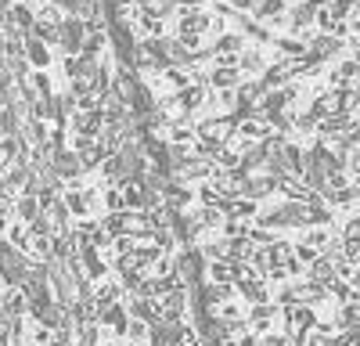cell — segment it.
<instances>
[{
    "instance_id": "cell-11",
    "label": "cell",
    "mask_w": 360,
    "mask_h": 346,
    "mask_svg": "<svg viewBox=\"0 0 360 346\" xmlns=\"http://www.w3.org/2000/svg\"><path fill=\"white\" fill-rule=\"evenodd\" d=\"M98 325H101V328H108L115 339H123V335H127V325H130V314H127L123 300L101 307V310H98Z\"/></svg>"
},
{
    "instance_id": "cell-9",
    "label": "cell",
    "mask_w": 360,
    "mask_h": 346,
    "mask_svg": "<svg viewBox=\"0 0 360 346\" xmlns=\"http://www.w3.org/2000/svg\"><path fill=\"white\" fill-rule=\"evenodd\" d=\"M25 62H29V69H54L58 51H54L51 44H44L40 37L25 33Z\"/></svg>"
},
{
    "instance_id": "cell-10",
    "label": "cell",
    "mask_w": 360,
    "mask_h": 346,
    "mask_svg": "<svg viewBox=\"0 0 360 346\" xmlns=\"http://www.w3.org/2000/svg\"><path fill=\"white\" fill-rule=\"evenodd\" d=\"M0 310L8 317H25L29 310V288L18 281V285H0Z\"/></svg>"
},
{
    "instance_id": "cell-21",
    "label": "cell",
    "mask_w": 360,
    "mask_h": 346,
    "mask_svg": "<svg viewBox=\"0 0 360 346\" xmlns=\"http://www.w3.org/2000/svg\"><path fill=\"white\" fill-rule=\"evenodd\" d=\"M195 217H198L202 231H220V224H224V206H195Z\"/></svg>"
},
{
    "instance_id": "cell-26",
    "label": "cell",
    "mask_w": 360,
    "mask_h": 346,
    "mask_svg": "<svg viewBox=\"0 0 360 346\" xmlns=\"http://www.w3.org/2000/svg\"><path fill=\"white\" fill-rule=\"evenodd\" d=\"M256 346H292V342H288V332L274 325V328H266V332L256 335Z\"/></svg>"
},
{
    "instance_id": "cell-5",
    "label": "cell",
    "mask_w": 360,
    "mask_h": 346,
    "mask_svg": "<svg viewBox=\"0 0 360 346\" xmlns=\"http://www.w3.org/2000/svg\"><path fill=\"white\" fill-rule=\"evenodd\" d=\"M234 296L249 307V303H266V300H274V288H270L263 278H256V274H245V278L234 281Z\"/></svg>"
},
{
    "instance_id": "cell-8",
    "label": "cell",
    "mask_w": 360,
    "mask_h": 346,
    "mask_svg": "<svg viewBox=\"0 0 360 346\" xmlns=\"http://www.w3.org/2000/svg\"><path fill=\"white\" fill-rule=\"evenodd\" d=\"M127 296V288L119 285V278L115 274H105V278H98L94 285H90V303H94L98 310L101 307H108V303H119Z\"/></svg>"
},
{
    "instance_id": "cell-31",
    "label": "cell",
    "mask_w": 360,
    "mask_h": 346,
    "mask_svg": "<svg viewBox=\"0 0 360 346\" xmlns=\"http://www.w3.org/2000/svg\"><path fill=\"white\" fill-rule=\"evenodd\" d=\"M224 4H227L231 11H252V8H256V0H224Z\"/></svg>"
},
{
    "instance_id": "cell-16",
    "label": "cell",
    "mask_w": 360,
    "mask_h": 346,
    "mask_svg": "<svg viewBox=\"0 0 360 346\" xmlns=\"http://www.w3.org/2000/svg\"><path fill=\"white\" fill-rule=\"evenodd\" d=\"M159 256H162V249H159L152 238H137V245H134V252H130V260H134L144 274H148V267H152Z\"/></svg>"
},
{
    "instance_id": "cell-24",
    "label": "cell",
    "mask_w": 360,
    "mask_h": 346,
    "mask_svg": "<svg viewBox=\"0 0 360 346\" xmlns=\"http://www.w3.org/2000/svg\"><path fill=\"white\" fill-rule=\"evenodd\" d=\"M15 217L18 220H33V217H40V202H37V195H15Z\"/></svg>"
},
{
    "instance_id": "cell-22",
    "label": "cell",
    "mask_w": 360,
    "mask_h": 346,
    "mask_svg": "<svg viewBox=\"0 0 360 346\" xmlns=\"http://www.w3.org/2000/svg\"><path fill=\"white\" fill-rule=\"evenodd\" d=\"M29 256L33 260H54V238L47 235H29Z\"/></svg>"
},
{
    "instance_id": "cell-20",
    "label": "cell",
    "mask_w": 360,
    "mask_h": 346,
    "mask_svg": "<svg viewBox=\"0 0 360 346\" xmlns=\"http://www.w3.org/2000/svg\"><path fill=\"white\" fill-rule=\"evenodd\" d=\"M69 317H72V325H90V321H98V307L90 300H72L69 303Z\"/></svg>"
},
{
    "instance_id": "cell-34",
    "label": "cell",
    "mask_w": 360,
    "mask_h": 346,
    "mask_svg": "<svg viewBox=\"0 0 360 346\" xmlns=\"http://www.w3.org/2000/svg\"><path fill=\"white\" fill-rule=\"evenodd\" d=\"M11 4H15V0H11Z\"/></svg>"
},
{
    "instance_id": "cell-1",
    "label": "cell",
    "mask_w": 360,
    "mask_h": 346,
    "mask_svg": "<svg viewBox=\"0 0 360 346\" xmlns=\"http://www.w3.org/2000/svg\"><path fill=\"white\" fill-rule=\"evenodd\" d=\"M47 288H51L54 303H62V307H69V303L76 300V281H72V274L65 271L62 260H51V267H47Z\"/></svg>"
},
{
    "instance_id": "cell-6",
    "label": "cell",
    "mask_w": 360,
    "mask_h": 346,
    "mask_svg": "<svg viewBox=\"0 0 360 346\" xmlns=\"http://www.w3.org/2000/svg\"><path fill=\"white\" fill-rule=\"evenodd\" d=\"M205 94H209V83H195V79H191L188 86H180V91H173L180 115H188V120H195L198 108L205 105Z\"/></svg>"
},
{
    "instance_id": "cell-25",
    "label": "cell",
    "mask_w": 360,
    "mask_h": 346,
    "mask_svg": "<svg viewBox=\"0 0 360 346\" xmlns=\"http://www.w3.org/2000/svg\"><path fill=\"white\" fill-rule=\"evenodd\" d=\"M278 238H285L281 231H270V227H259V224H252V227H249V242H252V245H259V249L274 245Z\"/></svg>"
},
{
    "instance_id": "cell-7",
    "label": "cell",
    "mask_w": 360,
    "mask_h": 346,
    "mask_svg": "<svg viewBox=\"0 0 360 346\" xmlns=\"http://www.w3.org/2000/svg\"><path fill=\"white\" fill-rule=\"evenodd\" d=\"M278 314H281V307H278L274 300H266V303H249V307H245V321H249V328L259 335V332H266V328L278 325Z\"/></svg>"
},
{
    "instance_id": "cell-30",
    "label": "cell",
    "mask_w": 360,
    "mask_h": 346,
    "mask_svg": "<svg viewBox=\"0 0 360 346\" xmlns=\"http://www.w3.org/2000/svg\"><path fill=\"white\" fill-rule=\"evenodd\" d=\"M134 245H137L134 235H115V238H112V256H130Z\"/></svg>"
},
{
    "instance_id": "cell-3",
    "label": "cell",
    "mask_w": 360,
    "mask_h": 346,
    "mask_svg": "<svg viewBox=\"0 0 360 346\" xmlns=\"http://www.w3.org/2000/svg\"><path fill=\"white\" fill-rule=\"evenodd\" d=\"M94 177H98L101 184H123V181L130 177V159H127L123 152H105V159H101L98 169H94Z\"/></svg>"
},
{
    "instance_id": "cell-18",
    "label": "cell",
    "mask_w": 360,
    "mask_h": 346,
    "mask_svg": "<svg viewBox=\"0 0 360 346\" xmlns=\"http://www.w3.org/2000/svg\"><path fill=\"white\" fill-rule=\"evenodd\" d=\"M40 321L51 328V332H62V328H72V317H69V307L62 303H51L44 314H40Z\"/></svg>"
},
{
    "instance_id": "cell-23",
    "label": "cell",
    "mask_w": 360,
    "mask_h": 346,
    "mask_svg": "<svg viewBox=\"0 0 360 346\" xmlns=\"http://www.w3.org/2000/svg\"><path fill=\"white\" fill-rule=\"evenodd\" d=\"M356 76H360V62H356V58H349V62H339V65L332 69V86H349Z\"/></svg>"
},
{
    "instance_id": "cell-29",
    "label": "cell",
    "mask_w": 360,
    "mask_h": 346,
    "mask_svg": "<svg viewBox=\"0 0 360 346\" xmlns=\"http://www.w3.org/2000/svg\"><path fill=\"white\" fill-rule=\"evenodd\" d=\"M54 332L44 325V321H29V342H37V346H51Z\"/></svg>"
},
{
    "instance_id": "cell-17",
    "label": "cell",
    "mask_w": 360,
    "mask_h": 346,
    "mask_svg": "<svg viewBox=\"0 0 360 346\" xmlns=\"http://www.w3.org/2000/svg\"><path fill=\"white\" fill-rule=\"evenodd\" d=\"M213 321H238V317H245V303L238 300V296H231V300H224V303H217L213 310H205Z\"/></svg>"
},
{
    "instance_id": "cell-27",
    "label": "cell",
    "mask_w": 360,
    "mask_h": 346,
    "mask_svg": "<svg viewBox=\"0 0 360 346\" xmlns=\"http://www.w3.org/2000/svg\"><path fill=\"white\" fill-rule=\"evenodd\" d=\"M249 227H252V220H238V217H224V224H220V231L227 238H242V235H249Z\"/></svg>"
},
{
    "instance_id": "cell-28",
    "label": "cell",
    "mask_w": 360,
    "mask_h": 346,
    "mask_svg": "<svg viewBox=\"0 0 360 346\" xmlns=\"http://www.w3.org/2000/svg\"><path fill=\"white\" fill-rule=\"evenodd\" d=\"M11 217H15V191H8L4 184H0V231L8 227Z\"/></svg>"
},
{
    "instance_id": "cell-13",
    "label": "cell",
    "mask_w": 360,
    "mask_h": 346,
    "mask_svg": "<svg viewBox=\"0 0 360 346\" xmlns=\"http://www.w3.org/2000/svg\"><path fill=\"white\" fill-rule=\"evenodd\" d=\"M195 249L202 260H227V235L224 231H205Z\"/></svg>"
},
{
    "instance_id": "cell-2",
    "label": "cell",
    "mask_w": 360,
    "mask_h": 346,
    "mask_svg": "<svg viewBox=\"0 0 360 346\" xmlns=\"http://www.w3.org/2000/svg\"><path fill=\"white\" fill-rule=\"evenodd\" d=\"M105 127V108L94 105V108H76L69 120H65V130L69 134H86V137H98Z\"/></svg>"
},
{
    "instance_id": "cell-32",
    "label": "cell",
    "mask_w": 360,
    "mask_h": 346,
    "mask_svg": "<svg viewBox=\"0 0 360 346\" xmlns=\"http://www.w3.org/2000/svg\"><path fill=\"white\" fill-rule=\"evenodd\" d=\"M349 285H353V293H360V264L349 271Z\"/></svg>"
},
{
    "instance_id": "cell-14",
    "label": "cell",
    "mask_w": 360,
    "mask_h": 346,
    "mask_svg": "<svg viewBox=\"0 0 360 346\" xmlns=\"http://www.w3.org/2000/svg\"><path fill=\"white\" fill-rule=\"evenodd\" d=\"M0 238H4L8 245H15L18 252H25V256H29V227H25V220L11 217V220H8V227L0 231Z\"/></svg>"
},
{
    "instance_id": "cell-33",
    "label": "cell",
    "mask_w": 360,
    "mask_h": 346,
    "mask_svg": "<svg viewBox=\"0 0 360 346\" xmlns=\"http://www.w3.org/2000/svg\"><path fill=\"white\" fill-rule=\"evenodd\" d=\"M324 4H332V0H310V8H324Z\"/></svg>"
},
{
    "instance_id": "cell-12",
    "label": "cell",
    "mask_w": 360,
    "mask_h": 346,
    "mask_svg": "<svg viewBox=\"0 0 360 346\" xmlns=\"http://www.w3.org/2000/svg\"><path fill=\"white\" fill-rule=\"evenodd\" d=\"M205 83L213 86V91H234V86L242 83V69L238 65H209L205 69Z\"/></svg>"
},
{
    "instance_id": "cell-4",
    "label": "cell",
    "mask_w": 360,
    "mask_h": 346,
    "mask_svg": "<svg viewBox=\"0 0 360 346\" xmlns=\"http://www.w3.org/2000/svg\"><path fill=\"white\" fill-rule=\"evenodd\" d=\"M242 195H249L256 202L274 198L278 195V177H274V173H266V169H252V173H245V181H242Z\"/></svg>"
},
{
    "instance_id": "cell-15",
    "label": "cell",
    "mask_w": 360,
    "mask_h": 346,
    "mask_svg": "<svg viewBox=\"0 0 360 346\" xmlns=\"http://www.w3.org/2000/svg\"><path fill=\"white\" fill-rule=\"evenodd\" d=\"M310 281H321V285H328V281H332V278H339L335 274V267H332V256H328V252H317L314 260H310V264H307V271H303Z\"/></svg>"
},
{
    "instance_id": "cell-19",
    "label": "cell",
    "mask_w": 360,
    "mask_h": 346,
    "mask_svg": "<svg viewBox=\"0 0 360 346\" xmlns=\"http://www.w3.org/2000/svg\"><path fill=\"white\" fill-rule=\"evenodd\" d=\"M62 202H65V210L72 213V220H76V217H90L86 191H83V188H65V191H62Z\"/></svg>"
}]
</instances>
